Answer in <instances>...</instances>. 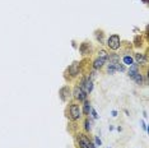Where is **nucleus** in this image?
Masks as SVG:
<instances>
[{
  "mask_svg": "<svg viewBox=\"0 0 149 148\" xmlns=\"http://www.w3.org/2000/svg\"><path fill=\"white\" fill-rule=\"evenodd\" d=\"M78 143H79L80 148H96V146L87 138V135H84V134H82V133L78 134Z\"/></svg>",
  "mask_w": 149,
  "mask_h": 148,
  "instance_id": "obj_1",
  "label": "nucleus"
},
{
  "mask_svg": "<svg viewBox=\"0 0 149 148\" xmlns=\"http://www.w3.org/2000/svg\"><path fill=\"white\" fill-rule=\"evenodd\" d=\"M107 45L111 50H117L120 47V37L117 35H112L107 40Z\"/></svg>",
  "mask_w": 149,
  "mask_h": 148,
  "instance_id": "obj_2",
  "label": "nucleus"
},
{
  "mask_svg": "<svg viewBox=\"0 0 149 148\" xmlns=\"http://www.w3.org/2000/svg\"><path fill=\"white\" fill-rule=\"evenodd\" d=\"M69 111H70V119L71 120H78L82 116V110H80V107L77 103H73L70 106Z\"/></svg>",
  "mask_w": 149,
  "mask_h": 148,
  "instance_id": "obj_3",
  "label": "nucleus"
},
{
  "mask_svg": "<svg viewBox=\"0 0 149 148\" xmlns=\"http://www.w3.org/2000/svg\"><path fill=\"white\" fill-rule=\"evenodd\" d=\"M74 97L77 100H79V101H85L87 98V92L84 91V89H82L79 86H77L75 88H74Z\"/></svg>",
  "mask_w": 149,
  "mask_h": 148,
  "instance_id": "obj_4",
  "label": "nucleus"
},
{
  "mask_svg": "<svg viewBox=\"0 0 149 148\" xmlns=\"http://www.w3.org/2000/svg\"><path fill=\"white\" fill-rule=\"evenodd\" d=\"M69 73L71 77H75V75L79 74V63L78 61H74L69 67Z\"/></svg>",
  "mask_w": 149,
  "mask_h": 148,
  "instance_id": "obj_5",
  "label": "nucleus"
},
{
  "mask_svg": "<svg viewBox=\"0 0 149 148\" xmlns=\"http://www.w3.org/2000/svg\"><path fill=\"white\" fill-rule=\"evenodd\" d=\"M59 95H60V98L62 100V101H66L68 97L70 96V89L68 86H65V87H62V88L59 91Z\"/></svg>",
  "mask_w": 149,
  "mask_h": 148,
  "instance_id": "obj_6",
  "label": "nucleus"
},
{
  "mask_svg": "<svg viewBox=\"0 0 149 148\" xmlns=\"http://www.w3.org/2000/svg\"><path fill=\"white\" fill-rule=\"evenodd\" d=\"M138 73H139V70H138V65H136V64H133V65H130L129 74H128L130 78L133 79L135 75H136V74H138Z\"/></svg>",
  "mask_w": 149,
  "mask_h": 148,
  "instance_id": "obj_7",
  "label": "nucleus"
},
{
  "mask_svg": "<svg viewBox=\"0 0 149 148\" xmlns=\"http://www.w3.org/2000/svg\"><path fill=\"white\" fill-rule=\"evenodd\" d=\"M106 61H107V60L102 59V58L96 59V60H94V63H93V68H94V69H99V68H102V67H103V64H105Z\"/></svg>",
  "mask_w": 149,
  "mask_h": 148,
  "instance_id": "obj_8",
  "label": "nucleus"
},
{
  "mask_svg": "<svg viewBox=\"0 0 149 148\" xmlns=\"http://www.w3.org/2000/svg\"><path fill=\"white\" fill-rule=\"evenodd\" d=\"M135 59L138 61V64H145L147 63V59L143 54H135Z\"/></svg>",
  "mask_w": 149,
  "mask_h": 148,
  "instance_id": "obj_9",
  "label": "nucleus"
},
{
  "mask_svg": "<svg viewBox=\"0 0 149 148\" xmlns=\"http://www.w3.org/2000/svg\"><path fill=\"white\" fill-rule=\"evenodd\" d=\"M87 50H89V45H88V43H85V42H84V43H82V45H80V52H82L83 55H87V54H88V51H87Z\"/></svg>",
  "mask_w": 149,
  "mask_h": 148,
  "instance_id": "obj_10",
  "label": "nucleus"
},
{
  "mask_svg": "<svg viewBox=\"0 0 149 148\" xmlns=\"http://www.w3.org/2000/svg\"><path fill=\"white\" fill-rule=\"evenodd\" d=\"M90 109H92V107H90V103L88 102V101H85V102H84V105H83V112H84L85 115H88V114H89V111H90Z\"/></svg>",
  "mask_w": 149,
  "mask_h": 148,
  "instance_id": "obj_11",
  "label": "nucleus"
},
{
  "mask_svg": "<svg viewBox=\"0 0 149 148\" xmlns=\"http://www.w3.org/2000/svg\"><path fill=\"white\" fill-rule=\"evenodd\" d=\"M107 72H108V74H113V73L116 72V63H110L108 68H107Z\"/></svg>",
  "mask_w": 149,
  "mask_h": 148,
  "instance_id": "obj_12",
  "label": "nucleus"
},
{
  "mask_svg": "<svg viewBox=\"0 0 149 148\" xmlns=\"http://www.w3.org/2000/svg\"><path fill=\"white\" fill-rule=\"evenodd\" d=\"M124 64H125V65H133V64H134V60H133V58H131V56H128V55H126V56H124Z\"/></svg>",
  "mask_w": 149,
  "mask_h": 148,
  "instance_id": "obj_13",
  "label": "nucleus"
},
{
  "mask_svg": "<svg viewBox=\"0 0 149 148\" xmlns=\"http://www.w3.org/2000/svg\"><path fill=\"white\" fill-rule=\"evenodd\" d=\"M133 79H134V80H135L139 86H140V84H143V75H141L140 73H138V74H136V75H135Z\"/></svg>",
  "mask_w": 149,
  "mask_h": 148,
  "instance_id": "obj_14",
  "label": "nucleus"
},
{
  "mask_svg": "<svg viewBox=\"0 0 149 148\" xmlns=\"http://www.w3.org/2000/svg\"><path fill=\"white\" fill-rule=\"evenodd\" d=\"M98 54H99V58H102V59H106V60H107V58H108V54H107L105 50H101Z\"/></svg>",
  "mask_w": 149,
  "mask_h": 148,
  "instance_id": "obj_15",
  "label": "nucleus"
},
{
  "mask_svg": "<svg viewBox=\"0 0 149 148\" xmlns=\"http://www.w3.org/2000/svg\"><path fill=\"white\" fill-rule=\"evenodd\" d=\"M116 70L124 72V70H125V65H124V64H120V63H116Z\"/></svg>",
  "mask_w": 149,
  "mask_h": 148,
  "instance_id": "obj_16",
  "label": "nucleus"
},
{
  "mask_svg": "<svg viewBox=\"0 0 149 148\" xmlns=\"http://www.w3.org/2000/svg\"><path fill=\"white\" fill-rule=\"evenodd\" d=\"M84 125H85V130H90V128H92V127H90V121L88 119L84 121Z\"/></svg>",
  "mask_w": 149,
  "mask_h": 148,
  "instance_id": "obj_17",
  "label": "nucleus"
},
{
  "mask_svg": "<svg viewBox=\"0 0 149 148\" xmlns=\"http://www.w3.org/2000/svg\"><path fill=\"white\" fill-rule=\"evenodd\" d=\"M94 140H96V146H102V140H101L98 137H96V138H94Z\"/></svg>",
  "mask_w": 149,
  "mask_h": 148,
  "instance_id": "obj_18",
  "label": "nucleus"
},
{
  "mask_svg": "<svg viewBox=\"0 0 149 148\" xmlns=\"http://www.w3.org/2000/svg\"><path fill=\"white\" fill-rule=\"evenodd\" d=\"M90 112H92V116L94 119H97L98 118V115H97V112H96V110H93V109H90Z\"/></svg>",
  "mask_w": 149,
  "mask_h": 148,
  "instance_id": "obj_19",
  "label": "nucleus"
},
{
  "mask_svg": "<svg viewBox=\"0 0 149 148\" xmlns=\"http://www.w3.org/2000/svg\"><path fill=\"white\" fill-rule=\"evenodd\" d=\"M141 125H143V129H144L145 131L148 130V128H147V124H145V123H141Z\"/></svg>",
  "mask_w": 149,
  "mask_h": 148,
  "instance_id": "obj_20",
  "label": "nucleus"
},
{
  "mask_svg": "<svg viewBox=\"0 0 149 148\" xmlns=\"http://www.w3.org/2000/svg\"><path fill=\"white\" fill-rule=\"evenodd\" d=\"M112 116H113V118H116V116H117V111H115V110H113V111H112Z\"/></svg>",
  "mask_w": 149,
  "mask_h": 148,
  "instance_id": "obj_21",
  "label": "nucleus"
}]
</instances>
